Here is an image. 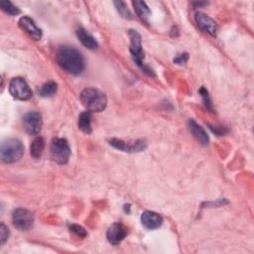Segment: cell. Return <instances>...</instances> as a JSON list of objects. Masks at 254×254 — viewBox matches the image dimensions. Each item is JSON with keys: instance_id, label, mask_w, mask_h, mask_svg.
<instances>
[{"instance_id": "cell-1", "label": "cell", "mask_w": 254, "mask_h": 254, "mask_svg": "<svg viewBox=\"0 0 254 254\" xmlns=\"http://www.w3.org/2000/svg\"><path fill=\"white\" fill-rule=\"evenodd\" d=\"M56 59L59 65L68 73L79 74L84 68L83 57L73 47H61L57 52Z\"/></svg>"}, {"instance_id": "cell-2", "label": "cell", "mask_w": 254, "mask_h": 254, "mask_svg": "<svg viewBox=\"0 0 254 254\" xmlns=\"http://www.w3.org/2000/svg\"><path fill=\"white\" fill-rule=\"evenodd\" d=\"M80 101L88 111L100 112L107 105V98L103 92L95 88H85L80 93Z\"/></svg>"}, {"instance_id": "cell-3", "label": "cell", "mask_w": 254, "mask_h": 254, "mask_svg": "<svg viewBox=\"0 0 254 254\" xmlns=\"http://www.w3.org/2000/svg\"><path fill=\"white\" fill-rule=\"evenodd\" d=\"M129 37L131 40L130 53L132 55L133 61L145 73H147L148 75H151V76H155L154 71L148 65H146L144 63V52L142 50L140 34L135 30H130Z\"/></svg>"}, {"instance_id": "cell-4", "label": "cell", "mask_w": 254, "mask_h": 254, "mask_svg": "<svg viewBox=\"0 0 254 254\" xmlns=\"http://www.w3.org/2000/svg\"><path fill=\"white\" fill-rule=\"evenodd\" d=\"M24 154V147L20 140L11 138L2 143L1 159L4 163L12 164L19 161Z\"/></svg>"}, {"instance_id": "cell-5", "label": "cell", "mask_w": 254, "mask_h": 254, "mask_svg": "<svg viewBox=\"0 0 254 254\" xmlns=\"http://www.w3.org/2000/svg\"><path fill=\"white\" fill-rule=\"evenodd\" d=\"M70 149L65 139L56 138L51 144V158L54 162L60 165H64L68 162Z\"/></svg>"}, {"instance_id": "cell-6", "label": "cell", "mask_w": 254, "mask_h": 254, "mask_svg": "<svg viewBox=\"0 0 254 254\" xmlns=\"http://www.w3.org/2000/svg\"><path fill=\"white\" fill-rule=\"evenodd\" d=\"M9 92L14 98L19 100H28L33 95L30 86L22 77H14L11 79L9 83Z\"/></svg>"}, {"instance_id": "cell-7", "label": "cell", "mask_w": 254, "mask_h": 254, "mask_svg": "<svg viewBox=\"0 0 254 254\" xmlns=\"http://www.w3.org/2000/svg\"><path fill=\"white\" fill-rule=\"evenodd\" d=\"M109 144L115 149L128 152V153H137L144 151L147 147V143L144 140H133V141H123L121 139L113 138L109 141Z\"/></svg>"}, {"instance_id": "cell-8", "label": "cell", "mask_w": 254, "mask_h": 254, "mask_svg": "<svg viewBox=\"0 0 254 254\" xmlns=\"http://www.w3.org/2000/svg\"><path fill=\"white\" fill-rule=\"evenodd\" d=\"M12 220L14 226L17 229L21 231H26L33 226L34 216L29 210L24 208H18L13 212Z\"/></svg>"}, {"instance_id": "cell-9", "label": "cell", "mask_w": 254, "mask_h": 254, "mask_svg": "<svg viewBox=\"0 0 254 254\" xmlns=\"http://www.w3.org/2000/svg\"><path fill=\"white\" fill-rule=\"evenodd\" d=\"M23 125L28 134L37 135L42 128V116L38 112L30 111L23 116Z\"/></svg>"}, {"instance_id": "cell-10", "label": "cell", "mask_w": 254, "mask_h": 254, "mask_svg": "<svg viewBox=\"0 0 254 254\" xmlns=\"http://www.w3.org/2000/svg\"><path fill=\"white\" fill-rule=\"evenodd\" d=\"M126 235H127V229L120 222H115L111 224L106 233L107 240L113 245L119 244L126 237Z\"/></svg>"}, {"instance_id": "cell-11", "label": "cell", "mask_w": 254, "mask_h": 254, "mask_svg": "<svg viewBox=\"0 0 254 254\" xmlns=\"http://www.w3.org/2000/svg\"><path fill=\"white\" fill-rule=\"evenodd\" d=\"M19 25L34 40L39 41L42 38V30L37 27V25L31 18L27 16L22 17L19 20Z\"/></svg>"}, {"instance_id": "cell-12", "label": "cell", "mask_w": 254, "mask_h": 254, "mask_svg": "<svg viewBox=\"0 0 254 254\" xmlns=\"http://www.w3.org/2000/svg\"><path fill=\"white\" fill-rule=\"evenodd\" d=\"M195 21L197 26L205 33H207L208 35L214 36L215 32H216V23L214 22L213 19H211L210 17H208L207 15L197 12L195 14Z\"/></svg>"}, {"instance_id": "cell-13", "label": "cell", "mask_w": 254, "mask_h": 254, "mask_svg": "<svg viewBox=\"0 0 254 254\" xmlns=\"http://www.w3.org/2000/svg\"><path fill=\"white\" fill-rule=\"evenodd\" d=\"M141 222L143 226L147 229H156L160 227L163 223V218L160 214L154 212V211H144L141 215Z\"/></svg>"}, {"instance_id": "cell-14", "label": "cell", "mask_w": 254, "mask_h": 254, "mask_svg": "<svg viewBox=\"0 0 254 254\" xmlns=\"http://www.w3.org/2000/svg\"><path fill=\"white\" fill-rule=\"evenodd\" d=\"M188 126L190 133L197 140V142H199L202 146H206L208 144V136L200 125H198L193 119H190L188 122Z\"/></svg>"}, {"instance_id": "cell-15", "label": "cell", "mask_w": 254, "mask_h": 254, "mask_svg": "<svg viewBox=\"0 0 254 254\" xmlns=\"http://www.w3.org/2000/svg\"><path fill=\"white\" fill-rule=\"evenodd\" d=\"M76 36L80 43L89 50H95L98 48V44L96 40L83 28H79L76 30Z\"/></svg>"}, {"instance_id": "cell-16", "label": "cell", "mask_w": 254, "mask_h": 254, "mask_svg": "<svg viewBox=\"0 0 254 254\" xmlns=\"http://www.w3.org/2000/svg\"><path fill=\"white\" fill-rule=\"evenodd\" d=\"M78 128L85 134H90L91 129V111H84L78 117Z\"/></svg>"}, {"instance_id": "cell-17", "label": "cell", "mask_w": 254, "mask_h": 254, "mask_svg": "<svg viewBox=\"0 0 254 254\" xmlns=\"http://www.w3.org/2000/svg\"><path fill=\"white\" fill-rule=\"evenodd\" d=\"M133 6L138 17L145 23H148V18L150 15V9L147 4L143 1H133Z\"/></svg>"}, {"instance_id": "cell-18", "label": "cell", "mask_w": 254, "mask_h": 254, "mask_svg": "<svg viewBox=\"0 0 254 254\" xmlns=\"http://www.w3.org/2000/svg\"><path fill=\"white\" fill-rule=\"evenodd\" d=\"M45 149V140L42 137H37L31 144L30 153L34 159L41 158Z\"/></svg>"}, {"instance_id": "cell-19", "label": "cell", "mask_w": 254, "mask_h": 254, "mask_svg": "<svg viewBox=\"0 0 254 254\" xmlns=\"http://www.w3.org/2000/svg\"><path fill=\"white\" fill-rule=\"evenodd\" d=\"M58 85L54 81H49L44 83L39 89V95L42 97H50L57 92Z\"/></svg>"}, {"instance_id": "cell-20", "label": "cell", "mask_w": 254, "mask_h": 254, "mask_svg": "<svg viewBox=\"0 0 254 254\" xmlns=\"http://www.w3.org/2000/svg\"><path fill=\"white\" fill-rule=\"evenodd\" d=\"M0 7L4 12H6L7 14L12 15V16L18 15L20 13V10L14 4L10 1H7V0L0 1Z\"/></svg>"}, {"instance_id": "cell-21", "label": "cell", "mask_w": 254, "mask_h": 254, "mask_svg": "<svg viewBox=\"0 0 254 254\" xmlns=\"http://www.w3.org/2000/svg\"><path fill=\"white\" fill-rule=\"evenodd\" d=\"M114 5L116 6V9L117 11L119 12V14L123 17V18H126V19H131L132 18V15L130 13V11L128 10L126 4L122 1H115L114 2Z\"/></svg>"}, {"instance_id": "cell-22", "label": "cell", "mask_w": 254, "mask_h": 254, "mask_svg": "<svg viewBox=\"0 0 254 254\" xmlns=\"http://www.w3.org/2000/svg\"><path fill=\"white\" fill-rule=\"evenodd\" d=\"M198 92H199V94H200L201 97H202V100H203V103H204L205 107H206L208 110L213 111L212 103H211V100H210V97H209V95H208L207 90L202 86V87H200V89H199Z\"/></svg>"}, {"instance_id": "cell-23", "label": "cell", "mask_w": 254, "mask_h": 254, "mask_svg": "<svg viewBox=\"0 0 254 254\" xmlns=\"http://www.w3.org/2000/svg\"><path fill=\"white\" fill-rule=\"evenodd\" d=\"M69 229L71 232L75 233L77 236L79 237H85L86 236V231L84 230L83 227L79 226V225H76V224H71L69 226Z\"/></svg>"}, {"instance_id": "cell-24", "label": "cell", "mask_w": 254, "mask_h": 254, "mask_svg": "<svg viewBox=\"0 0 254 254\" xmlns=\"http://www.w3.org/2000/svg\"><path fill=\"white\" fill-rule=\"evenodd\" d=\"M9 236V230L7 228V226L4 223H1L0 225V239H1V244H4L6 242V240L8 239Z\"/></svg>"}, {"instance_id": "cell-25", "label": "cell", "mask_w": 254, "mask_h": 254, "mask_svg": "<svg viewBox=\"0 0 254 254\" xmlns=\"http://www.w3.org/2000/svg\"><path fill=\"white\" fill-rule=\"evenodd\" d=\"M209 129L214 133L216 134L217 136H221V135H224L226 132H227V129L223 126H216V125H208Z\"/></svg>"}, {"instance_id": "cell-26", "label": "cell", "mask_w": 254, "mask_h": 254, "mask_svg": "<svg viewBox=\"0 0 254 254\" xmlns=\"http://www.w3.org/2000/svg\"><path fill=\"white\" fill-rule=\"evenodd\" d=\"M188 54H182V55H179L176 59H174V62L178 64H184L187 63L188 61Z\"/></svg>"}]
</instances>
